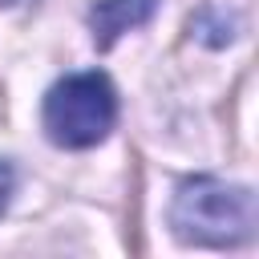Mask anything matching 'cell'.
I'll return each instance as SVG.
<instances>
[{"mask_svg":"<svg viewBox=\"0 0 259 259\" xmlns=\"http://www.w3.org/2000/svg\"><path fill=\"white\" fill-rule=\"evenodd\" d=\"M170 227L190 247H243L255 235V194L214 174L182 178L170 202Z\"/></svg>","mask_w":259,"mask_h":259,"instance_id":"obj_1","label":"cell"},{"mask_svg":"<svg viewBox=\"0 0 259 259\" xmlns=\"http://www.w3.org/2000/svg\"><path fill=\"white\" fill-rule=\"evenodd\" d=\"M45 134L61 150H89L117 125V89L105 73H69L45 93Z\"/></svg>","mask_w":259,"mask_h":259,"instance_id":"obj_2","label":"cell"},{"mask_svg":"<svg viewBox=\"0 0 259 259\" xmlns=\"http://www.w3.org/2000/svg\"><path fill=\"white\" fill-rule=\"evenodd\" d=\"M154 16V0H97L89 8V28H93V45L109 49L121 32L146 24Z\"/></svg>","mask_w":259,"mask_h":259,"instance_id":"obj_3","label":"cell"},{"mask_svg":"<svg viewBox=\"0 0 259 259\" xmlns=\"http://www.w3.org/2000/svg\"><path fill=\"white\" fill-rule=\"evenodd\" d=\"M12 186H16V174H12V166H8V162H0V214H4L8 198H12Z\"/></svg>","mask_w":259,"mask_h":259,"instance_id":"obj_4","label":"cell"}]
</instances>
